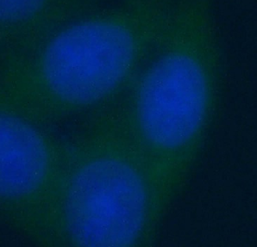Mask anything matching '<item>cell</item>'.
<instances>
[{
	"label": "cell",
	"instance_id": "3957f363",
	"mask_svg": "<svg viewBox=\"0 0 257 247\" xmlns=\"http://www.w3.org/2000/svg\"><path fill=\"white\" fill-rule=\"evenodd\" d=\"M169 200L117 116L107 117L63 146L39 231L61 245L138 246Z\"/></svg>",
	"mask_w": 257,
	"mask_h": 247
},
{
	"label": "cell",
	"instance_id": "5b68a950",
	"mask_svg": "<svg viewBox=\"0 0 257 247\" xmlns=\"http://www.w3.org/2000/svg\"><path fill=\"white\" fill-rule=\"evenodd\" d=\"M97 7L86 1L1 0L0 37L4 54L35 43Z\"/></svg>",
	"mask_w": 257,
	"mask_h": 247
},
{
	"label": "cell",
	"instance_id": "277c9868",
	"mask_svg": "<svg viewBox=\"0 0 257 247\" xmlns=\"http://www.w3.org/2000/svg\"><path fill=\"white\" fill-rule=\"evenodd\" d=\"M60 145L40 122L1 104L0 195L12 220L39 228L61 173Z\"/></svg>",
	"mask_w": 257,
	"mask_h": 247
},
{
	"label": "cell",
	"instance_id": "7a4b0ae2",
	"mask_svg": "<svg viewBox=\"0 0 257 247\" xmlns=\"http://www.w3.org/2000/svg\"><path fill=\"white\" fill-rule=\"evenodd\" d=\"M218 66L211 4L175 2L162 39L127 90L124 107L116 116L170 199L208 134Z\"/></svg>",
	"mask_w": 257,
	"mask_h": 247
},
{
	"label": "cell",
	"instance_id": "6da1fadb",
	"mask_svg": "<svg viewBox=\"0 0 257 247\" xmlns=\"http://www.w3.org/2000/svg\"><path fill=\"white\" fill-rule=\"evenodd\" d=\"M175 2L96 7L3 54L1 104L37 122L101 106L127 92L162 39Z\"/></svg>",
	"mask_w": 257,
	"mask_h": 247
}]
</instances>
